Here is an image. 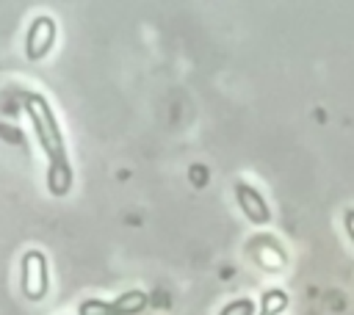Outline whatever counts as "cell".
Segmentation results:
<instances>
[{"label":"cell","mask_w":354,"mask_h":315,"mask_svg":"<svg viewBox=\"0 0 354 315\" xmlns=\"http://www.w3.org/2000/svg\"><path fill=\"white\" fill-rule=\"evenodd\" d=\"M25 111H28L30 124L36 130V138L47 155V191L53 196H66L72 188V166L66 158V144H64V133L58 127V119L41 94H28Z\"/></svg>","instance_id":"6da1fadb"},{"label":"cell","mask_w":354,"mask_h":315,"mask_svg":"<svg viewBox=\"0 0 354 315\" xmlns=\"http://www.w3.org/2000/svg\"><path fill=\"white\" fill-rule=\"evenodd\" d=\"M19 290L28 301H41L50 290V271L47 257L39 249H30L19 260Z\"/></svg>","instance_id":"7a4b0ae2"},{"label":"cell","mask_w":354,"mask_h":315,"mask_svg":"<svg viewBox=\"0 0 354 315\" xmlns=\"http://www.w3.org/2000/svg\"><path fill=\"white\" fill-rule=\"evenodd\" d=\"M55 41V22L50 17H36L25 33V55L28 61H41Z\"/></svg>","instance_id":"3957f363"},{"label":"cell","mask_w":354,"mask_h":315,"mask_svg":"<svg viewBox=\"0 0 354 315\" xmlns=\"http://www.w3.org/2000/svg\"><path fill=\"white\" fill-rule=\"evenodd\" d=\"M235 202L243 210V216L252 224H268L271 221V207L268 202L260 196L257 188H252L249 182H235Z\"/></svg>","instance_id":"277c9868"},{"label":"cell","mask_w":354,"mask_h":315,"mask_svg":"<svg viewBox=\"0 0 354 315\" xmlns=\"http://www.w3.org/2000/svg\"><path fill=\"white\" fill-rule=\"evenodd\" d=\"M113 307H116V315H138L147 307V293L144 290H127V293L113 298Z\"/></svg>","instance_id":"5b68a950"},{"label":"cell","mask_w":354,"mask_h":315,"mask_svg":"<svg viewBox=\"0 0 354 315\" xmlns=\"http://www.w3.org/2000/svg\"><path fill=\"white\" fill-rule=\"evenodd\" d=\"M77 315H116L113 301H100V298H86L77 307Z\"/></svg>","instance_id":"8992f818"},{"label":"cell","mask_w":354,"mask_h":315,"mask_svg":"<svg viewBox=\"0 0 354 315\" xmlns=\"http://www.w3.org/2000/svg\"><path fill=\"white\" fill-rule=\"evenodd\" d=\"M218 315H254V304L249 298H235L230 301Z\"/></svg>","instance_id":"52a82bcc"},{"label":"cell","mask_w":354,"mask_h":315,"mask_svg":"<svg viewBox=\"0 0 354 315\" xmlns=\"http://www.w3.org/2000/svg\"><path fill=\"white\" fill-rule=\"evenodd\" d=\"M343 224H346V232H348V238L354 240V210H346V213H343Z\"/></svg>","instance_id":"ba28073f"}]
</instances>
